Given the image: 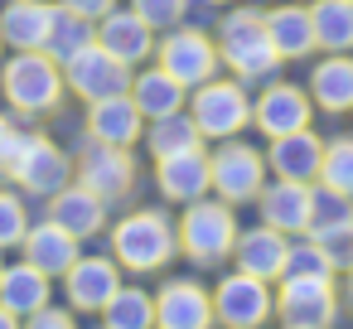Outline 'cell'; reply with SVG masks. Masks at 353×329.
<instances>
[{
	"label": "cell",
	"mask_w": 353,
	"mask_h": 329,
	"mask_svg": "<svg viewBox=\"0 0 353 329\" xmlns=\"http://www.w3.org/2000/svg\"><path fill=\"white\" fill-rule=\"evenodd\" d=\"M0 97L10 102V112L20 121L54 117L68 97L63 63H54L44 49H10L0 59Z\"/></svg>",
	"instance_id": "cell-1"
},
{
	"label": "cell",
	"mask_w": 353,
	"mask_h": 329,
	"mask_svg": "<svg viewBox=\"0 0 353 329\" xmlns=\"http://www.w3.org/2000/svg\"><path fill=\"white\" fill-rule=\"evenodd\" d=\"M131 10H136L155 34H165V30H174V25H184V20H189L194 0H131Z\"/></svg>",
	"instance_id": "cell-37"
},
{
	"label": "cell",
	"mask_w": 353,
	"mask_h": 329,
	"mask_svg": "<svg viewBox=\"0 0 353 329\" xmlns=\"http://www.w3.org/2000/svg\"><path fill=\"white\" fill-rule=\"evenodd\" d=\"M348 117H353V112H348Z\"/></svg>",
	"instance_id": "cell-49"
},
{
	"label": "cell",
	"mask_w": 353,
	"mask_h": 329,
	"mask_svg": "<svg viewBox=\"0 0 353 329\" xmlns=\"http://www.w3.org/2000/svg\"><path fill=\"white\" fill-rule=\"evenodd\" d=\"M310 237H319V247H324V257H329L334 276H343V271H348V261H353V228H334V232H310Z\"/></svg>",
	"instance_id": "cell-38"
},
{
	"label": "cell",
	"mask_w": 353,
	"mask_h": 329,
	"mask_svg": "<svg viewBox=\"0 0 353 329\" xmlns=\"http://www.w3.org/2000/svg\"><path fill=\"white\" fill-rule=\"evenodd\" d=\"M281 276H334V266H329V257H324L319 237L295 232V237H290V247H285V271H281Z\"/></svg>",
	"instance_id": "cell-35"
},
{
	"label": "cell",
	"mask_w": 353,
	"mask_h": 329,
	"mask_svg": "<svg viewBox=\"0 0 353 329\" xmlns=\"http://www.w3.org/2000/svg\"><path fill=\"white\" fill-rule=\"evenodd\" d=\"M310 102L324 117H348L353 112V54H319L310 68Z\"/></svg>",
	"instance_id": "cell-23"
},
{
	"label": "cell",
	"mask_w": 353,
	"mask_h": 329,
	"mask_svg": "<svg viewBox=\"0 0 353 329\" xmlns=\"http://www.w3.org/2000/svg\"><path fill=\"white\" fill-rule=\"evenodd\" d=\"M155 63L194 92L199 83L218 78L223 54H218V39H213V34H203L199 25H189V20H184V25H174V30H165V34H160V44H155Z\"/></svg>",
	"instance_id": "cell-8"
},
{
	"label": "cell",
	"mask_w": 353,
	"mask_h": 329,
	"mask_svg": "<svg viewBox=\"0 0 353 329\" xmlns=\"http://www.w3.org/2000/svg\"><path fill=\"white\" fill-rule=\"evenodd\" d=\"M155 329H160V324H155Z\"/></svg>",
	"instance_id": "cell-50"
},
{
	"label": "cell",
	"mask_w": 353,
	"mask_h": 329,
	"mask_svg": "<svg viewBox=\"0 0 353 329\" xmlns=\"http://www.w3.org/2000/svg\"><path fill=\"white\" fill-rule=\"evenodd\" d=\"M203 6H237V0H203Z\"/></svg>",
	"instance_id": "cell-44"
},
{
	"label": "cell",
	"mask_w": 353,
	"mask_h": 329,
	"mask_svg": "<svg viewBox=\"0 0 353 329\" xmlns=\"http://www.w3.org/2000/svg\"><path fill=\"white\" fill-rule=\"evenodd\" d=\"M20 252H25V261H34L44 276H63L78 257H83V242L68 232V228H59L49 213L39 218V223H30V232H25V242H20Z\"/></svg>",
	"instance_id": "cell-25"
},
{
	"label": "cell",
	"mask_w": 353,
	"mask_h": 329,
	"mask_svg": "<svg viewBox=\"0 0 353 329\" xmlns=\"http://www.w3.org/2000/svg\"><path fill=\"white\" fill-rule=\"evenodd\" d=\"M276 319L281 324L334 329V319H339V286H334V276H281L276 281Z\"/></svg>",
	"instance_id": "cell-10"
},
{
	"label": "cell",
	"mask_w": 353,
	"mask_h": 329,
	"mask_svg": "<svg viewBox=\"0 0 353 329\" xmlns=\"http://www.w3.org/2000/svg\"><path fill=\"white\" fill-rule=\"evenodd\" d=\"M343 276H348V300H353V261H348V271H343Z\"/></svg>",
	"instance_id": "cell-43"
},
{
	"label": "cell",
	"mask_w": 353,
	"mask_h": 329,
	"mask_svg": "<svg viewBox=\"0 0 353 329\" xmlns=\"http://www.w3.org/2000/svg\"><path fill=\"white\" fill-rule=\"evenodd\" d=\"M213 315L223 329H261L276 315V290H271V281H256L232 266L213 286Z\"/></svg>",
	"instance_id": "cell-9"
},
{
	"label": "cell",
	"mask_w": 353,
	"mask_h": 329,
	"mask_svg": "<svg viewBox=\"0 0 353 329\" xmlns=\"http://www.w3.org/2000/svg\"><path fill=\"white\" fill-rule=\"evenodd\" d=\"M281 329H314V324H281Z\"/></svg>",
	"instance_id": "cell-45"
},
{
	"label": "cell",
	"mask_w": 353,
	"mask_h": 329,
	"mask_svg": "<svg viewBox=\"0 0 353 329\" xmlns=\"http://www.w3.org/2000/svg\"><path fill=\"white\" fill-rule=\"evenodd\" d=\"M0 329H25V319H20L15 310H6V305H0Z\"/></svg>",
	"instance_id": "cell-42"
},
{
	"label": "cell",
	"mask_w": 353,
	"mask_h": 329,
	"mask_svg": "<svg viewBox=\"0 0 353 329\" xmlns=\"http://www.w3.org/2000/svg\"><path fill=\"white\" fill-rule=\"evenodd\" d=\"M174 232H179V252L194 266H223L232 257V242H237V208L223 203L218 194L213 199L203 194V199L184 203Z\"/></svg>",
	"instance_id": "cell-4"
},
{
	"label": "cell",
	"mask_w": 353,
	"mask_h": 329,
	"mask_svg": "<svg viewBox=\"0 0 353 329\" xmlns=\"http://www.w3.org/2000/svg\"><path fill=\"white\" fill-rule=\"evenodd\" d=\"M73 160H78V184H88L92 194H102L107 203H117V199H126L136 189L141 165H136V155L126 146H102V141L88 136Z\"/></svg>",
	"instance_id": "cell-12"
},
{
	"label": "cell",
	"mask_w": 353,
	"mask_h": 329,
	"mask_svg": "<svg viewBox=\"0 0 353 329\" xmlns=\"http://www.w3.org/2000/svg\"><path fill=\"white\" fill-rule=\"evenodd\" d=\"M59 0H6L0 6V39L6 49H44Z\"/></svg>",
	"instance_id": "cell-27"
},
{
	"label": "cell",
	"mask_w": 353,
	"mask_h": 329,
	"mask_svg": "<svg viewBox=\"0 0 353 329\" xmlns=\"http://www.w3.org/2000/svg\"><path fill=\"white\" fill-rule=\"evenodd\" d=\"M285 247L290 237L276 232L271 223H256V228H237V242H232V266L256 276V281H281L285 271Z\"/></svg>",
	"instance_id": "cell-22"
},
{
	"label": "cell",
	"mask_w": 353,
	"mask_h": 329,
	"mask_svg": "<svg viewBox=\"0 0 353 329\" xmlns=\"http://www.w3.org/2000/svg\"><path fill=\"white\" fill-rule=\"evenodd\" d=\"M30 199L20 194V189H0V252H10V247H20L25 242V232H30Z\"/></svg>",
	"instance_id": "cell-36"
},
{
	"label": "cell",
	"mask_w": 353,
	"mask_h": 329,
	"mask_svg": "<svg viewBox=\"0 0 353 329\" xmlns=\"http://www.w3.org/2000/svg\"><path fill=\"white\" fill-rule=\"evenodd\" d=\"M310 121H314V102H310V88H300V83L271 78V83H261V92L252 97V126H256L266 141L290 136V131H305Z\"/></svg>",
	"instance_id": "cell-11"
},
{
	"label": "cell",
	"mask_w": 353,
	"mask_h": 329,
	"mask_svg": "<svg viewBox=\"0 0 353 329\" xmlns=\"http://www.w3.org/2000/svg\"><path fill=\"white\" fill-rule=\"evenodd\" d=\"M266 34H271V49L281 54V63H295V59L319 54L310 6H300V0H281V6L266 10Z\"/></svg>",
	"instance_id": "cell-26"
},
{
	"label": "cell",
	"mask_w": 353,
	"mask_h": 329,
	"mask_svg": "<svg viewBox=\"0 0 353 329\" xmlns=\"http://www.w3.org/2000/svg\"><path fill=\"white\" fill-rule=\"evenodd\" d=\"M319 160H324V136H319L314 126L266 141V170H271L276 179L314 184V179H319Z\"/></svg>",
	"instance_id": "cell-21"
},
{
	"label": "cell",
	"mask_w": 353,
	"mask_h": 329,
	"mask_svg": "<svg viewBox=\"0 0 353 329\" xmlns=\"http://www.w3.org/2000/svg\"><path fill=\"white\" fill-rule=\"evenodd\" d=\"M319 54H353V0H310Z\"/></svg>",
	"instance_id": "cell-29"
},
{
	"label": "cell",
	"mask_w": 353,
	"mask_h": 329,
	"mask_svg": "<svg viewBox=\"0 0 353 329\" xmlns=\"http://www.w3.org/2000/svg\"><path fill=\"white\" fill-rule=\"evenodd\" d=\"M189 117L203 131V141H232L252 126V92H247L242 78L218 73V78H208L189 92Z\"/></svg>",
	"instance_id": "cell-6"
},
{
	"label": "cell",
	"mask_w": 353,
	"mask_h": 329,
	"mask_svg": "<svg viewBox=\"0 0 353 329\" xmlns=\"http://www.w3.org/2000/svg\"><path fill=\"white\" fill-rule=\"evenodd\" d=\"M334 228H353V199L339 189L314 184V203H310V232H334Z\"/></svg>",
	"instance_id": "cell-34"
},
{
	"label": "cell",
	"mask_w": 353,
	"mask_h": 329,
	"mask_svg": "<svg viewBox=\"0 0 353 329\" xmlns=\"http://www.w3.org/2000/svg\"><path fill=\"white\" fill-rule=\"evenodd\" d=\"M25 329H78V310L73 305H44V310H34L30 319H25Z\"/></svg>",
	"instance_id": "cell-39"
},
{
	"label": "cell",
	"mask_w": 353,
	"mask_h": 329,
	"mask_svg": "<svg viewBox=\"0 0 353 329\" xmlns=\"http://www.w3.org/2000/svg\"><path fill=\"white\" fill-rule=\"evenodd\" d=\"M155 194L165 203H194L203 194H213V170H208V150H184V155H165L155 160Z\"/></svg>",
	"instance_id": "cell-19"
},
{
	"label": "cell",
	"mask_w": 353,
	"mask_h": 329,
	"mask_svg": "<svg viewBox=\"0 0 353 329\" xmlns=\"http://www.w3.org/2000/svg\"><path fill=\"white\" fill-rule=\"evenodd\" d=\"M6 179H10L25 199H39V203H44V199H54L63 184L78 179V160H73L54 136H44V131H25V141H20V150H15Z\"/></svg>",
	"instance_id": "cell-5"
},
{
	"label": "cell",
	"mask_w": 353,
	"mask_h": 329,
	"mask_svg": "<svg viewBox=\"0 0 353 329\" xmlns=\"http://www.w3.org/2000/svg\"><path fill=\"white\" fill-rule=\"evenodd\" d=\"M218 54H223V68L232 73V78H242L247 88H261V83H271L276 78V68H281V54L271 49V34H266V10H256V6H237L232 10H223V20H218Z\"/></svg>",
	"instance_id": "cell-3"
},
{
	"label": "cell",
	"mask_w": 353,
	"mask_h": 329,
	"mask_svg": "<svg viewBox=\"0 0 353 329\" xmlns=\"http://www.w3.org/2000/svg\"><path fill=\"white\" fill-rule=\"evenodd\" d=\"M0 271H6V252H0Z\"/></svg>",
	"instance_id": "cell-47"
},
{
	"label": "cell",
	"mask_w": 353,
	"mask_h": 329,
	"mask_svg": "<svg viewBox=\"0 0 353 329\" xmlns=\"http://www.w3.org/2000/svg\"><path fill=\"white\" fill-rule=\"evenodd\" d=\"M97 44H102L107 54H117L126 68H141V63L155 59V44H160V39H155V30H150L131 6H126V10L117 6V10H107V15L97 20Z\"/></svg>",
	"instance_id": "cell-17"
},
{
	"label": "cell",
	"mask_w": 353,
	"mask_h": 329,
	"mask_svg": "<svg viewBox=\"0 0 353 329\" xmlns=\"http://www.w3.org/2000/svg\"><path fill=\"white\" fill-rule=\"evenodd\" d=\"M6 54H10V49H6V39H0V59H6Z\"/></svg>",
	"instance_id": "cell-46"
},
{
	"label": "cell",
	"mask_w": 353,
	"mask_h": 329,
	"mask_svg": "<svg viewBox=\"0 0 353 329\" xmlns=\"http://www.w3.org/2000/svg\"><path fill=\"white\" fill-rule=\"evenodd\" d=\"M300 6H310V0H300Z\"/></svg>",
	"instance_id": "cell-48"
},
{
	"label": "cell",
	"mask_w": 353,
	"mask_h": 329,
	"mask_svg": "<svg viewBox=\"0 0 353 329\" xmlns=\"http://www.w3.org/2000/svg\"><path fill=\"white\" fill-rule=\"evenodd\" d=\"M203 131L194 126L189 107L174 112V117H160V121H145V150L150 160H165V155H184V150H203Z\"/></svg>",
	"instance_id": "cell-30"
},
{
	"label": "cell",
	"mask_w": 353,
	"mask_h": 329,
	"mask_svg": "<svg viewBox=\"0 0 353 329\" xmlns=\"http://www.w3.org/2000/svg\"><path fill=\"white\" fill-rule=\"evenodd\" d=\"M102 324L107 329H155V295L136 281H121L102 310Z\"/></svg>",
	"instance_id": "cell-32"
},
{
	"label": "cell",
	"mask_w": 353,
	"mask_h": 329,
	"mask_svg": "<svg viewBox=\"0 0 353 329\" xmlns=\"http://www.w3.org/2000/svg\"><path fill=\"white\" fill-rule=\"evenodd\" d=\"M88 44H97V25H92L88 15H78V10L59 6V10H54V25H49V39H44V54H49L54 63H68V59L83 54Z\"/></svg>",
	"instance_id": "cell-31"
},
{
	"label": "cell",
	"mask_w": 353,
	"mask_h": 329,
	"mask_svg": "<svg viewBox=\"0 0 353 329\" xmlns=\"http://www.w3.org/2000/svg\"><path fill=\"white\" fill-rule=\"evenodd\" d=\"M131 73H136V68H126V63H121L117 54H107L102 44H88L83 54H73V59L63 63L68 92L83 97V102H102V97L126 92V88H131Z\"/></svg>",
	"instance_id": "cell-13"
},
{
	"label": "cell",
	"mask_w": 353,
	"mask_h": 329,
	"mask_svg": "<svg viewBox=\"0 0 353 329\" xmlns=\"http://www.w3.org/2000/svg\"><path fill=\"white\" fill-rule=\"evenodd\" d=\"M208 170H213V194H218L223 203H232V208L256 203L261 184L271 179V170H266V150H256V146L242 141V136H232V141H213V150H208Z\"/></svg>",
	"instance_id": "cell-7"
},
{
	"label": "cell",
	"mask_w": 353,
	"mask_h": 329,
	"mask_svg": "<svg viewBox=\"0 0 353 329\" xmlns=\"http://www.w3.org/2000/svg\"><path fill=\"white\" fill-rule=\"evenodd\" d=\"M63 295H68V305L78 310V315H102L107 310V300L117 295V286H121V261L112 257V252H102V257H78L63 276Z\"/></svg>",
	"instance_id": "cell-15"
},
{
	"label": "cell",
	"mask_w": 353,
	"mask_h": 329,
	"mask_svg": "<svg viewBox=\"0 0 353 329\" xmlns=\"http://www.w3.org/2000/svg\"><path fill=\"white\" fill-rule=\"evenodd\" d=\"M324 189H339L353 199V136H334L324 141V160H319V179Z\"/></svg>",
	"instance_id": "cell-33"
},
{
	"label": "cell",
	"mask_w": 353,
	"mask_h": 329,
	"mask_svg": "<svg viewBox=\"0 0 353 329\" xmlns=\"http://www.w3.org/2000/svg\"><path fill=\"white\" fill-rule=\"evenodd\" d=\"M25 131H30V126H20V117H15V112H0V175L10 170V160H15V150H20V141H25Z\"/></svg>",
	"instance_id": "cell-40"
},
{
	"label": "cell",
	"mask_w": 353,
	"mask_h": 329,
	"mask_svg": "<svg viewBox=\"0 0 353 329\" xmlns=\"http://www.w3.org/2000/svg\"><path fill=\"white\" fill-rule=\"evenodd\" d=\"M155 324L160 329H213V290L194 276H170L155 290Z\"/></svg>",
	"instance_id": "cell-14"
},
{
	"label": "cell",
	"mask_w": 353,
	"mask_h": 329,
	"mask_svg": "<svg viewBox=\"0 0 353 329\" xmlns=\"http://www.w3.org/2000/svg\"><path fill=\"white\" fill-rule=\"evenodd\" d=\"M83 131L102 146H141L145 141V117L141 107L131 102V92H117V97H102V102H88V117H83Z\"/></svg>",
	"instance_id": "cell-18"
},
{
	"label": "cell",
	"mask_w": 353,
	"mask_h": 329,
	"mask_svg": "<svg viewBox=\"0 0 353 329\" xmlns=\"http://www.w3.org/2000/svg\"><path fill=\"white\" fill-rule=\"evenodd\" d=\"M44 213L59 223V228H68L78 242H88V237H97V232H107V213H112V203L102 199V194H92L88 184H63L54 199H44Z\"/></svg>",
	"instance_id": "cell-20"
},
{
	"label": "cell",
	"mask_w": 353,
	"mask_h": 329,
	"mask_svg": "<svg viewBox=\"0 0 353 329\" xmlns=\"http://www.w3.org/2000/svg\"><path fill=\"white\" fill-rule=\"evenodd\" d=\"M54 300V276H44L34 261H10L6 271H0V305L15 310L20 319H30L34 310H44Z\"/></svg>",
	"instance_id": "cell-28"
},
{
	"label": "cell",
	"mask_w": 353,
	"mask_h": 329,
	"mask_svg": "<svg viewBox=\"0 0 353 329\" xmlns=\"http://www.w3.org/2000/svg\"><path fill=\"white\" fill-rule=\"evenodd\" d=\"M310 203H314V184H300V179H266L261 194H256V213L261 223H271L276 232L295 237V232H310Z\"/></svg>",
	"instance_id": "cell-16"
},
{
	"label": "cell",
	"mask_w": 353,
	"mask_h": 329,
	"mask_svg": "<svg viewBox=\"0 0 353 329\" xmlns=\"http://www.w3.org/2000/svg\"><path fill=\"white\" fill-rule=\"evenodd\" d=\"M59 6H68V10H78V15H88V20L97 25L107 10H117V0H59Z\"/></svg>",
	"instance_id": "cell-41"
},
{
	"label": "cell",
	"mask_w": 353,
	"mask_h": 329,
	"mask_svg": "<svg viewBox=\"0 0 353 329\" xmlns=\"http://www.w3.org/2000/svg\"><path fill=\"white\" fill-rule=\"evenodd\" d=\"M102 329H107V324H102Z\"/></svg>",
	"instance_id": "cell-51"
},
{
	"label": "cell",
	"mask_w": 353,
	"mask_h": 329,
	"mask_svg": "<svg viewBox=\"0 0 353 329\" xmlns=\"http://www.w3.org/2000/svg\"><path fill=\"white\" fill-rule=\"evenodd\" d=\"M107 252L131 276H155L179 257V232L165 208H131L107 228Z\"/></svg>",
	"instance_id": "cell-2"
},
{
	"label": "cell",
	"mask_w": 353,
	"mask_h": 329,
	"mask_svg": "<svg viewBox=\"0 0 353 329\" xmlns=\"http://www.w3.org/2000/svg\"><path fill=\"white\" fill-rule=\"evenodd\" d=\"M126 92H131V102L141 107L145 121H160V117H174V112L189 107V88H184L179 78H170L155 59L131 73V88H126Z\"/></svg>",
	"instance_id": "cell-24"
}]
</instances>
